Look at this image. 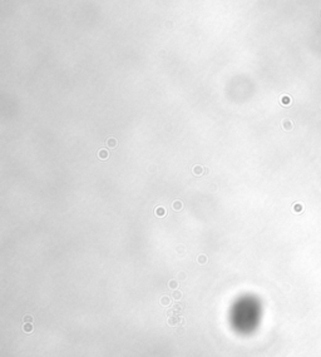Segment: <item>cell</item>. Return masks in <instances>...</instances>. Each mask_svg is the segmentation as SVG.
<instances>
[{
    "instance_id": "6da1fadb",
    "label": "cell",
    "mask_w": 321,
    "mask_h": 357,
    "mask_svg": "<svg viewBox=\"0 0 321 357\" xmlns=\"http://www.w3.org/2000/svg\"><path fill=\"white\" fill-rule=\"evenodd\" d=\"M181 322H183L182 321V318H181V316H171L168 318V323L169 325H172V326H177V325H179Z\"/></svg>"
},
{
    "instance_id": "7a4b0ae2",
    "label": "cell",
    "mask_w": 321,
    "mask_h": 357,
    "mask_svg": "<svg viewBox=\"0 0 321 357\" xmlns=\"http://www.w3.org/2000/svg\"><path fill=\"white\" fill-rule=\"evenodd\" d=\"M172 209H173V211H176V212H179V211H182V209H183V203H182V201H179V199H176V201L172 203Z\"/></svg>"
},
{
    "instance_id": "3957f363",
    "label": "cell",
    "mask_w": 321,
    "mask_h": 357,
    "mask_svg": "<svg viewBox=\"0 0 321 357\" xmlns=\"http://www.w3.org/2000/svg\"><path fill=\"white\" fill-rule=\"evenodd\" d=\"M204 169H206V168L202 167V165H195L193 169H192V172H193L195 176H201V174L204 173Z\"/></svg>"
},
{
    "instance_id": "277c9868",
    "label": "cell",
    "mask_w": 321,
    "mask_h": 357,
    "mask_svg": "<svg viewBox=\"0 0 321 357\" xmlns=\"http://www.w3.org/2000/svg\"><path fill=\"white\" fill-rule=\"evenodd\" d=\"M117 144H118V142H117V139H116V138L110 137V138H108V139H107V145H108L110 149H114V148L117 147Z\"/></svg>"
},
{
    "instance_id": "5b68a950",
    "label": "cell",
    "mask_w": 321,
    "mask_h": 357,
    "mask_svg": "<svg viewBox=\"0 0 321 357\" xmlns=\"http://www.w3.org/2000/svg\"><path fill=\"white\" fill-rule=\"evenodd\" d=\"M108 156H109V152H108L107 149H99V152H98V157H99V159L105 160V159L108 158Z\"/></svg>"
},
{
    "instance_id": "8992f818",
    "label": "cell",
    "mask_w": 321,
    "mask_h": 357,
    "mask_svg": "<svg viewBox=\"0 0 321 357\" xmlns=\"http://www.w3.org/2000/svg\"><path fill=\"white\" fill-rule=\"evenodd\" d=\"M156 216L157 217H164L166 216V209L163 208V207H158V208H156Z\"/></svg>"
},
{
    "instance_id": "52a82bcc",
    "label": "cell",
    "mask_w": 321,
    "mask_h": 357,
    "mask_svg": "<svg viewBox=\"0 0 321 357\" xmlns=\"http://www.w3.org/2000/svg\"><path fill=\"white\" fill-rule=\"evenodd\" d=\"M161 305H163V306L171 305V299H169V297H167V296L162 297V298H161Z\"/></svg>"
},
{
    "instance_id": "ba28073f",
    "label": "cell",
    "mask_w": 321,
    "mask_h": 357,
    "mask_svg": "<svg viewBox=\"0 0 321 357\" xmlns=\"http://www.w3.org/2000/svg\"><path fill=\"white\" fill-rule=\"evenodd\" d=\"M182 296H183V294H182V292H181V291H177V290H175V291H173V293H172V297H173V299H177V301H178V299H181V298H182Z\"/></svg>"
},
{
    "instance_id": "9c48e42d",
    "label": "cell",
    "mask_w": 321,
    "mask_h": 357,
    "mask_svg": "<svg viewBox=\"0 0 321 357\" xmlns=\"http://www.w3.org/2000/svg\"><path fill=\"white\" fill-rule=\"evenodd\" d=\"M23 331L27 332V333H30V332L33 331V325H31V323H25V325L23 326Z\"/></svg>"
},
{
    "instance_id": "30bf717a",
    "label": "cell",
    "mask_w": 321,
    "mask_h": 357,
    "mask_svg": "<svg viewBox=\"0 0 321 357\" xmlns=\"http://www.w3.org/2000/svg\"><path fill=\"white\" fill-rule=\"evenodd\" d=\"M168 286H169V288H171V290H176L178 287V282L176 279H172V281H169Z\"/></svg>"
},
{
    "instance_id": "8fae6325",
    "label": "cell",
    "mask_w": 321,
    "mask_h": 357,
    "mask_svg": "<svg viewBox=\"0 0 321 357\" xmlns=\"http://www.w3.org/2000/svg\"><path fill=\"white\" fill-rule=\"evenodd\" d=\"M197 261H198V263H201V265H204V263L207 262V257H206L204 254H201V256L197 258Z\"/></svg>"
},
{
    "instance_id": "7c38bea8",
    "label": "cell",
    "mask_w": 321,
    "mask_h": 357,
    "mask_svg": "<svg viewBox=\"0 0 321 357\" xmlns=\"http://www.w3.org/2000/svg\"><path fill=\"white\" fill-rule=\"evenodd\" d=\"M24 322H25V323H31V322H33V317L29 316V314L25 316V317H24Z\"/></svg>"
},
{
    "instance_id": "4fadbf2b",
    "label": "cell",
    "mask_w": 321,
    "mask_h": 357,
    "mask_svg": "<svg viewBox=\"0 0 321 357\" xmlns=\"http://www.w3.org/2000/svg\"><path fill=\"white\" fill-rule=\"evenodd\" d=\"M183 310V306H179V305H176L173 307V312H181Z\"/></svg>"
}]
</instances>
